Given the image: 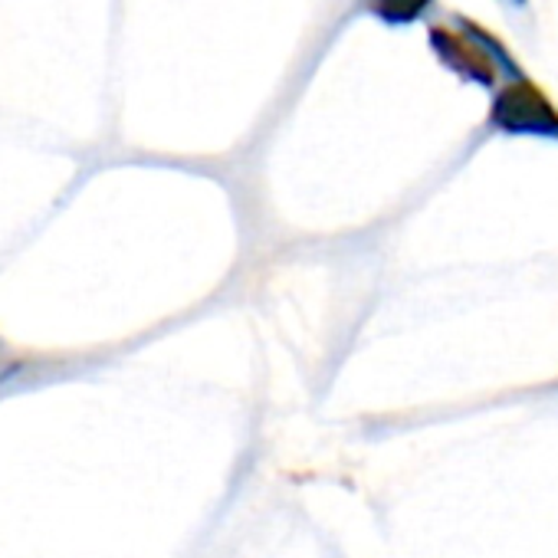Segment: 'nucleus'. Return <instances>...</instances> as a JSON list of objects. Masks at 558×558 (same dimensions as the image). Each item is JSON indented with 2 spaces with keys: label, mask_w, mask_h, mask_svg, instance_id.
Segmentation results:
<instances>
[{
  "label": "nucleus",
  "mask_w": 558,
  "mask_h": 558,
  "mask_svg": "<svg viewBox=\"0 0 558 558\" xmlns=\"http://www.w3.org/2000/svg\"><path fill=\"white\" fill-rule=\"evenodd\" d=\"M515 4H525V0H515Z\"/></svg>",
  "instance_id": "obj_5"
},
{
  "label": "nucleus",
  "mask_w": 558,
  "mask_h": 558,
  "mask_svg": "<svg viewBox=\"0 0 558 558\" xmlns=\"http://www.w3.org/2000/svg\"><path fill=\"white\" fill-rule=\"evenodd\" d=\"M489 122L499 132L509 135H542V138H558V109L548 102V96L529 83H509L496 93L493 109H489Z\"/></svg>",
  "instance_id": "obj_1"
},
{
  "label": "nucleus",
  "mask_w": 558,
  "mask_h": 558,
  "mask_svg": "<svg viewBox=\"0 0 558 558\" xmlns=\"http://www.w3.org/2000/svg\"><path fill=\"white\" fill-rule=\"evenodd\" d=\"M430 47L434 53L440 57V63L447 70H453L460 80L466 83H476V86H493L496 80V63L473 44L466 40L457 27H430Z\"/></svg>",
  "instance_id": "obj_2"
},
{
  "label": "nucleus",
  "mask_w": 558,
  "mask_h": 558,
  "mask_svg": "<svg viewBox=\"0 0 558 558\" xmlns=\"http://www.w3.org/2000/svg\"><path fill=\"white\" fill-rule=\"evenodd\" d=\"M427 8L430 0H372L375 17H381L385 24H414Z\"/></svg>",
  "instance_id": "obj_4"
},
{
  "label": "nucleus",
  "mask_w": 558,
  "mask_h": 558,
  "mask_svg": "<svg viewBox=\"0 0 558 558\" xmlns=\"http://www.w3.org/2000/svg\"><path fill=\"white\" fill-rule=\"evenodd\" d=\"M453 27H457L466 40H473V44H476V47H480V50L496 63V70H499V73H506L512 83H519V80H522V70H519V63L512 60V53H509V50H506V47H502V44L486 31V27H480V24H473V21L460 17V14L453 17Z\"/></svg>",
  "instance_id": "obj_3"
}]
</instances>
